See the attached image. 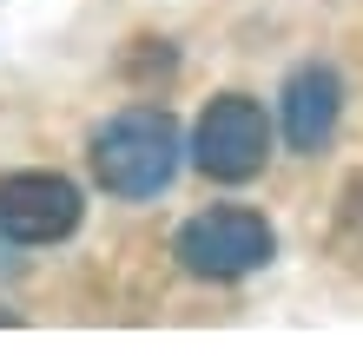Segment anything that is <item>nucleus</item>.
<instances>
[{
    "mask_svg": "<svg viewBox=\"0 0 363 356\" xmlns=\"http://www.w3.org/2000/svg\"><path fill=\"white\" fill-rule=\"evenodd\" d=\"M172 258L191 270V277H211V284H231V277H251L277 258V231L264 224V212H245V205H211V212L185 218L179 238H172Z\"/></svg>",
    "mask_w": 363,
    "mask_h": 356,
    "instance_id": "obj_2",
    "label": "nucleus"
},
{
    "mask_svg": "<svg viewBox=\"0 0 363 356\" xmlns=\"http://www.w3.org/2000/svg\"><path fill=\"white\" fill-rule=\"evenodd\" d=\"M79 185L60 172H7L0 178V238L13 244H60L79 224Z\"/></svg>",
    "mask_w": 363,
    "mask_h": 356,
    "instance_id": "obj_4",
    "label": "nucleus"
},
{
    "mask_svg": "<svg viewBox=\"0 0 363 356\" xmlns=\"http://www.w3.org/2000/svg\"><path fill=\"white\" fill-rule=\"evenodd\" d=\"M271 159V119L251 93H218L191 125V165L218 185H245L258 178Z\"/></svg>",
    "mask_w": 363,
    "mask_h": 356,
    "instance_id": "obj_3",
    "label": "nucleus"
},
{
    "mask_svg": "<svg viewBox=\"0 0 363 356\" xmlns=\"http://www.w3.org/2000/svg\"><path fill=\"white\" fill-rule=\"evenodd\" d=\"M179 119L165 106H125L93 132V178L113 198H159L179 178Z\"/></svg>",
    "mask_w": 363,
    "mask_h": 356,
    "instance_id": "obj_1",
    "label": "nucleus"
},
{
    "mask_svg": "<svg viewBox=\"0 0 363 356\" xmlns=\"http://www.w3.org/2000/svg\"><path fill=\"white\" fill-rule=\"evenodd\" d=\"M277 113H284L291 152H324L337 139V119H344V79H337V67H324V59L291 67L284 93H277Z\"/></svg>",
    "mask_w": 363,
    "mask_h": 356,
    "instance_id": "obj_5",
    "label": "nucleus"
}]
</instances>
